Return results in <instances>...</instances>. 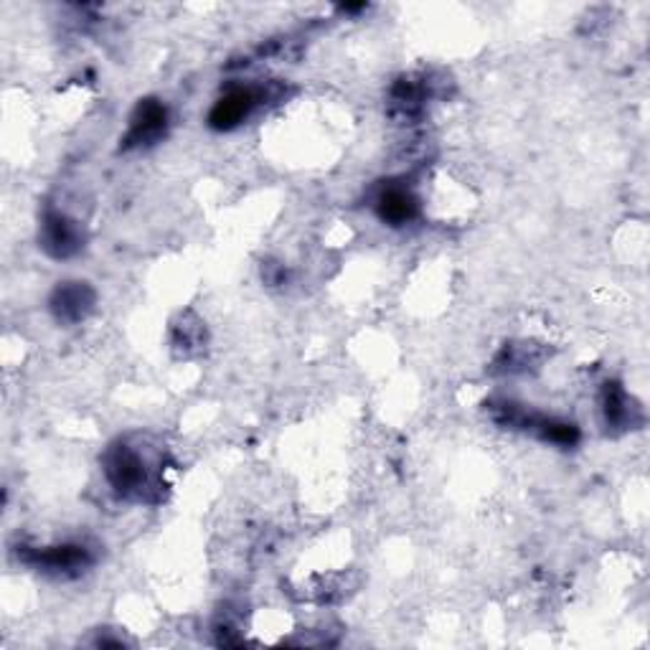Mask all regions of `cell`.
Instances as JSON below:
<instances>
[{
  "mask_svg": "<svg viewBox=\"0 0 650 650\" xmlns=\"http://www.w3.org/2000/svg\"><path fill=\"white\" fill-rule=\"evenodd\" d=\"M104 476L112 491L132 501H160L163 488V462H153L138 444L118 442L104 452Z\"/></svg>",
  "mask_w": 650,
  "mask_h": 650,
  "instance_id": "1",
  "label": "cell"
},
{
  "mask_svg": "<svg viewBox=\"0 0 650 650\" xmlns=\"http://www.w3.org/2000/svg\"><path fill=\"white\" fill-rule=\"evenodd\" d=\"M23 562L33 567H41L43 572L57 574V577H77L94 562L92 549L84 544H59L49 549H31L21 551Z\"/></svg>",
  "mask_w": 650,
  "mask_h": 650,
  "instance_id": "2",
  "label": "cell"
},
{
  "mask_svg": "<svg viewBox=\"0 0 650 650\" xmlns=\"http://www.w3.org/2000/svg\"><path fill=\"white\" fill-rule=\"evenodd\" d=\"M39 242L43 252L51 254L53 260H69L77 252H82L84 247V231L79 227V221L69 219L61 211H47L41 224Z\"/></svg>",
  "mask_w": 650,
  "mask_h": 650,
  "instance_id": "3",
  "label": "cell"
},
{
  "mask_svg": "<svg viewBox=\"0 0 650 650\" xmlns=\"http://www.w3.org/2000/svg\"><path fill=\"white\" fill-rule=\"evenodd\" d=\"M168 130V110L158 100H140L130 118L128 136L122 140V148H148L156 146L160 138H166Z\"/></svg>",
  "mask_w": 650,
  "mask_h": 650,
  "instance_id": "4",
  "label": "cell"
},
{
  "mask_svg": "<svg viewBox=\"0 0 650 650\" xmlns=\"http://www.w3.org/2000/svg\"><path fill=\"white\" fill-rule=\"evenodd\" d=\"M94 290L87 282H59L51 296V313L59 323L77 326L94 310Z\"/></svg>",
  "mask_w": 650,
  "mask_h": 650,
  "instance_id": "5",
  "label": "cell"
},
{
  "mask_svg": "<svg viewBox=\"0 0 650 650\" xmlns=\"http://www.w3.org/2000/svg\"><path fill=\"white\" fill-rule=\"evenodd\" d=\"M262 102V92L254 87H234L213 104L209 114V124L213 130H234L242 124L257 104Z\"/></svg>",
  "mask_w": 650,
  "mask_h": 650,
  "instance_id": "6",
  "label": "cell"
},
{
  "mask_svg": "<svg viewBox=\"0 0 650 650\" xmlns=\"http://www.w3.org/2000/svg\"><path fill=\"white\" fill-rule=\"evenodd\" d=\"M377 213L389 227H404L420 217V201L407 186H387L377 196Z\"/></svg>",
  "mask_w": 650,
  "mask_h": 650,
  "instance_id": "7",
  "label": "cell"
},
{
  "mask_svg": "<svg viewBox=\"0 0 650 650\" xmlns=\"http://www.w3.org/2000/svg\"><path fill=\"white\" fill-rule=\"evenodd\" d=\"M602 412L604 420L610 427H618V430H628V427L638 424L643 417H640V407L633 402V397H628V391L620 384H604L602 391Z\"/></svg>",
  "mask_w": 650,
  "mask_h": 650,
  "instance_id": "8",
  "label": "cell"
},
{
  "mask_svg": "<svg viewBox=\"0 0 650 650\" xmlns=\"http://www.w3.org/2000/svg\"><path fill=\"white\" fill-rule=\"evenodd\" d=\"M199 328H201L199 323H196V326H191V323L178 326L176 328V346H178V349L183 346V351H191V349H199V346H203V333L193 336V331H199Z\"/></svg>",
  "mask_w": 650,
  "mask_h": 650,
  "instance_id": "9",
  "label": "cell"
}]
</instances>
